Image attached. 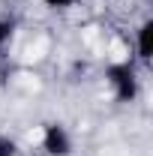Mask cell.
Here are the masks:
<instances>
[{
    "instance_id": "1",
    "label": "cell",
    "mask_w": 153,
    "mask_h": 156,
    "mask_svg": "<svg viewBox=\"0 0 153 156\" xmlns=\"http://www.w3.org/2000/svg\"><path fill=\"white\" fill-rule=\"evenodd\" d=\"M45 48H48V42H45V39H36L33 45H27V51H24V60H27V63H33V60H42Z\"/></svg>"
},
{
    "instance_id": "2",
    "label": "cell",
    "mask_w": 153,
    "mask_h": 156,
    "mask_svg": "<svg viewBox=\"0 0 153 156\" xmlns=\"http://www.w3.org/2000/svg\"><path fill=\"white\" fill-rule=\"evenodd\" d=\"M108 57H111V60H126V48H123V42H111Z\"/></svg>"
},
{
    "instance_id": "3",
    "label": "cell",
    "mask_w": 153,
    "mask_h": 156,
    "mask_svg": "<svg viewBox=\"0 0 153 156\" xmlns=\"http://www.w3.org/2000/svg\"><path fill=\"white\" fill-rule=\"evenodd\" d=\"M27 141H30V144H39V141H42V129H33V132L27 135Z\"/></svg>"
}]
</instances>
